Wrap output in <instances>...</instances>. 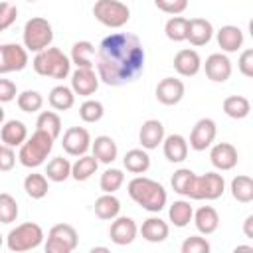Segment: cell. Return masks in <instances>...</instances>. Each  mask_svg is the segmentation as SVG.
I'll return each mask as SVG.
<instances>
[{
  "label": "cell",
  "mask_w": 253,
  "mask_h": 253,
  "mask_svg": "<svg viewBox=\"0 0 253 253\" xmlns=\"http://www.w3.org/2000/svg\"><path fill=\"white\" fill-rule=\"evenodd\" d=\"M0 247H2V235H0Z\"/></svg>",
  "instance_id": "f5cc1de1"
},
{
  "label": "cell",
  "mask_w": 253,
  "mask_h": 253,
  "mask_svg": "<svg viewBox=\"0 0 253 253\" xmlns=\"http://www.w3.org/2000/svg\"><path fill=\"white\" fill-rule=\"evenodd\" d=\"M91 148H93V156H95L99 162H103V164H111V162L117 158V154H119L117 142H115L111 136H107V134L97 136V138L91 142Z\"/></svg>",
  "instance_id": "484cf974"
},
{
  "label": "cell",
  "mask_w": 253,
  "mask_h": 253,
  "mask_svg": "<svg viewBox=\"0 0 253 253\" xmlns=\"http://www.w3.org/2000/svg\"><path fill=\"white\" fill-rule=\"evenodd\" d=\"M36 128L47 132L53 138H57L59 132H61V119L53 111H43V113H40V117L36 121Z\"/></svg>",
  "instance_id": "8d00e7d4"
},
{
  "label": "cell",
  "mask_w": 253,
  "mask_h": 253,
  "mask_svg": "<svg viewBox=\"0 0 253 253\" xmlns=\"http://www.w3.org/2000/svg\"><path fill=\"white\" fill-rule=\"evenodd\" d=\"M144 45L130 32H115L99 43L95 55L97 75L111 87H121L134 81L144 69Z\"/></svg>",
  "instance_id": "6da1fadb"
},
{
  "label": "cell",
  "mask_w": 253,
  "mask_h": 253,
  "mask_svg": "<svg viewBox=\"0 0 253 253\" xmlns=\"http://www.w3.org/2000/svg\"><path fill=\"white\" fill-rule=\"evenodd\" d=\"M93 57H95V45L87 40L83 42H75L71 47V63H75L77 67H93Z\"/></svg>",
  "instance_id": "f1b7e54d"
},
{
  "label": "cell",
  "mask_w": 253,
  "mask_h": 253,
  "mask_svg": "<svg viewBox=\"0 0 253 253\" xmlns=\"http://www.w3.org/2000/svg\"><path fill=\"white\" fill-rule=\"evenodd\" d=\"M121 211V202L113 194H103L95 200V215L99 219H115Z\"/></svg>",
  "instance_id": "1f68e13d"
},
{
  "label": "cell",
  "mask_w": 253,
  "mask_h": 253,
  "mask_svg": "<svg viewBox=\"0 0 253 253\" xmlns=\"http://www.w3.org/2000/svg\"><path fill=\"white\" fill-rule=\"evenodd\" d=\"M79 243V235L73 225L57 223L49 229L45 241V253H71Z\"/></svg>",
  "instance_id": "9c48e42d"
},
{
  "label": "cell",
  "mask_w": 253,
  "mask_h": 253,
  "mask_svg": "<svg viewBox=\"0 0 253 253\" xmlns=\"http://www.w3.org/2000/svg\"><path fill=\"white\" fill-rule=\"evenodd\" d=\"M32 65L38 75L53 79H65L71 71V59L59 47H45L38 51Z\"/></svg>",
  "instance_id": "3957f363"
},
{
  "label": "cell",
  "mask_w": 253,
  "mask_h": 253,
  "mask_svg": "<svg viewBox=\"0 0 253 253\" xmlns=\"http://www.w3.org/2000/svg\"><path fill=\"white\" fill-rule=\"evenodd\" d=\"M192 178H194V172H192L190 168H180V170H176V172H174V176H172L170 184H172V188H174V192H176V194L186 196V194H188V188H190Z\"/></svg>",
  "instance_id": "7bdbcfd3"
},
{
  "label": "cell",
  "mask_w": 253,
  "mask_h": 253,
  "mask_svg": "<svg viewBox=\"0 0 253 253\" xmlns=\"http://www.w3.org/2000/svg\"><path fill=\"white\" fill-rule=\"evenodd\" d=\"M125 182V174L119 170V168H109L101 174V180H99V186L105 194H115Z\"/></svg>",
  "instance_id": "74e56055"
},
{
  "label": "cell",
  "mask_w": 253,
  "mask_h": 253,
  "mask_svg": "<svg viewBox=\"0 0 253 253\" xmlns=\"http://www.w3.org/2000/svg\"><path fill=\"white\" fill-rule=\"evenodd\" d=\"M164 156L170 162H184L188 156V140L182 134H170L162 140Z\"/></svg>",
  "instance_id": "cb8c5ba5"
},
{
  "label": "cell",
  "mask_w": 253,
  "mask_h": 253,
  "mask_svg": "<svg viewBox=\"0 0 253 253\" xmlns=\"http://www.w3.org/2000/svg\"><path fill=\"white\" fill-rule=\"evenodd\" d=\"M63 150L69 156H83L89 148H91V136L89 130L83 126H69L63 132V140H61Z\"/></svg>",
  "instance_id": "8fae6325"
},
{
  "label": "cell",
  "mask_w": 253,
  "mask_h": 253,
  "mask_svg": "<svg viewBox=\"0 0 253 253\" xmlns=\"http://www.w3.org/2000/svg\"><path fill=\"white\" fill-rule=\"evenodd\" d=\"M223 113L231 119H245L251 113V103L243 95H229L223 99Z\"/></svg>",
  "instance_id": "4dcf8cb0"
},
{
  "label": "cell",
  "mask_w": 253,
  "mask_h": 253,
  "mask_svg": "<svg viewBox=\"0 0 253 253\" xmlns=\"http://www.w3.org/2000/svg\"><path fill=\"white\" fill-rule=\"evenodd\" d=\"M215 134H217V126H215V121L211 119H200L192 132H190V146L198 152L206 150L211 146V142L215 140Z\"/></svg>",
  "instance_id": "7c38bea8"
},
{
  "label": "cell",
  "mask_w": 253,
  "mask_h": 253,
  "mask_svg": "<svg viewBox=\"0 0 253 253\" xmlns=\"http://www.w3.org/2000/svg\"><path fill=\"white\" fill-rule=\"evenodd\" d=\"M123 164L130 174H144L150 168V156L142 148H132L125 154Z\"/></svg>",
  "instance_id": "4316f807"
},
{
  "label": "cell",
  "mask_w": 253,
  "mask_h": 253,
  "mask_svg": "<svg viewBox=\"0 0 253 253\" xmlns=\"http://www.w3.org/2000/svg\"><path fill=\"white\" fill-rule=\"evenodd\" d=\"M128 196L146 211H160L166 206V190L160 182L146 178V176H136L128 182L126 186Z\"/></svg>",
  "instance_id": "7a4b0ae2"
},
{
  "label": "cell",
  "mask_w": 253,
  "mask_h": 253,
  "mask_svg": "<svg viewBox=\"0 0 253 253\" xmlns=\"http://www.w3.org/2000/svg\"><path fill=\"white\" fill-rule=\"evenodd\" d=\"M231 196L241 204L253 202V180L249 176H245V174L235 176L231 180Z\"/></svg>",
  "instance_id": "d590c367"
},
{
  "label": "cell",
  "mask_w": 253,
  "mask_h": 253,
  "mask_svg": "<svg viewBox=\"0 0 253 253\" xmlns=\"http://www.w3.org/2000/svg\"><path fill=\"white\" fill-rule=\"evenodd\" d=\"M223 190H225V180H223L221 174H217V172H206L202 176L194 174L186 198H192V200H217V198H221Z\"/></svg>",
  "instance_id": "5b68a950"
},
{
  "label": "cell",
  "mask_w": 253,
  "mask_h": 253,
  "mask_svg": "<svg viewBox=\"0 0 253 253\" xmlns=\"http://www.w3.org/2000/svg\"><path fill=\"white\" fill-rule=\"evenodd\" d=\"M18 18V8L10 2H0V34L8 30Z\"/></svg>",
  "instance_id": "f6af8a7d"
},
{
  "label": "cell",
  "mask_w": 253,
  "mask_h": 253,
  "mask_svg": "<svg viewBox=\"0 0 253 253\" xmlns=\"http://www.w3.org/2000/svg\"><path fill=\"white\" fill-rule=\"evenodd\" d=\"M154 4L158 10L172 16H178L188 8V0H154Z\"/></svg>",
  "instance_id": "bcb514c9"
},
{
  "label": "cell",
  "mask_w": 253,
  "mask_h": 253,
  "mask_svg": "<svg viewBox=\"0 0 253 253\" xmlns=\"http://www.w3.org/2000/svg\"><path fill=\"white\" fill-rule=\"evenodd\" d=\"M138 140H140L142 148H146V150L158 148V144L164 140V125L156 119L144 121L138 130Z\"/></svg>",
  "instance_id": "ffe728a7"
},
{
  "label": "cell",
  "mask_w": 253,
  "mask_h": 253,
  "mask_svg": "<svg viewBox=\"0 0 253 253\" xmlns=\"http://www.w3.org/2000/svg\"><path fill=\"white\" fill-rule=\"evenodd\" d=\"M14 164H16V152H14V148L2 142L0 144V172L12 170Z\"/></svg>",
  "instance_id": "7dc6e473"
},
{
  "label": "cell",
  "mask_w": 253,
  "mask_h": 253,
  "mask_svg": "<svg viewBox=\"0 0 253 253\" xmlns=\"http://www.w3.org/2000/svg\"><path fill=\"white\" fill-rule=\"evenodd\" d=\"M16 101H18L20 111H24V113H38L42 109V105H43V97L38 91H30V89L22 91Z\"/></svg>",
  "instance_id": "60d3db41"
},
{
  "label": "cell",
  "mask_w": 253,
  "mask_h": 253,
  "mask_svg": "<svg viewBox=\"0 0 253 253\" xmlns=\"http://www.w3.org/2000/svg\"><path fill=\"white\" fill-rule=\"evenodd\" d=\"M192 215H194V210L186 200H176L168 210V217L176 227H186L192 221Z\"/></svg>",
  "instance_id": "e575fe53"
},
{
  "label": "cell",
  "mask_w": 253,
  "mask_h": 253,
  "mask_svg": "<svg viewBox=\"0 0 253 253\" xmlns=\"http://www.w3.org/2000/svg\"><path fill=\"white\" fill-rule=\"evenodd\" d=\"M24 190L26 194L32 198V200H42L47 196V190H49V184H47V178L45 174H28L26 180H24Z\"/></svg>",
  "instance_id": "d6a6232c"
},
{
  "label": "cell",
  "mask_w": 253,
  "mask_h": 253,
  "mask_svg": "<svg viewBox=\"0 0 253 253\" xmlns=\"http://www.w3.org/2000/svg\"><path fill=\"white\" fill-rule=\"evenodd\" d=\"M174 69L182 77H194L202 69V59L196 49H180L174 55Z\"/></svg>",
  "instance_id": "d6986e66"
},
{
  "label": "cell",
  "mask_w": 253,
  "mask_h": 253,
  "mask_svg": "<svg viewBox=\"0 0 253 253\" xmlns=\"http://www.w3.org/2000/svg\"><path fill=\"white\" fill-rule=\"evenodd\" d=\"M210 160L217 170H231L237 166V148L229 142H217L210 150Z\"/></svg>",
  "instance_id": "e0dca14e"
},
{
  "label": "cell",
  "mask_w": 253,
  "mask_h": 253,
  "mask_svg": "<svg viewBox=\"0 0 253 253\" xmlns=\"http://www.w3.org/2000/svg\"><path fill=\"white\" fill-rule=\"evenodd\" d=\"M0 138H2L4 144L12 146V148H14V146H20V144L28 138V128H26V125H24L22 121L12 119V121H8V123L2 125V128H0Z\"/></svg>",
  "instance_id": "603a6c76"
},
{
  "label": "cell",
  "mask_w": 253,
  "mask_h": 253,
  "mask_svg": "<svg viewBox=\"0 0 253 253\" xmlns=\"http://www.w3.org/2000/svg\"><path fill=\"white\" fill-rule=\"evenodd\" d=\"M93 16L107 28H123L130 20V10L121 0H97L93 4Z\"/></svg>",
  "instance_id": "52a82bcc"
},
{
  "label": "cell",
  "mask_w": 253,
  "mask_h": 253,
  "mask_svg": "<svg viewBox=\"0 0 253 253\" xmlns=\"http://www.w3.org/2000/svg\"><path fill=\"white\" fill-rule=\"evenodd\" d=\"M53 140H55L53 136H49L47 132L36 128V132L20 144V152H18L20 164L26 166V168H38V166H42L45 162L47 154L53 148Z\"/></svg>",
  "instance_id": "277c9868"
},
{
  "label": "cell",
  "mask_w": 253,
  "mask_h": 253,
  "mask_svg": "<svg viewBox=\"0 0 253 253\" xmlns=\"http://www.w3.org/2000/svg\"><path fill=\"white\" fill-rule=\"evenodd\" d=\"M217 45L227 53L237 51L243 45V32L237 26H221L217 30Z\"/></svg>",
  "instance_id": "d4e9b609"
},
{
  "label": "cell",
  "mask_w": 253,
  "mask_h": 253,
  "mask_svg": "<svg viewBox=\"0 0 253 253\" xmlns=\"http://www.w3.org/2000/svg\"><path fill=\"white\" fill-rule=\"evenodd\" d=\"M138 233V227L134 223L132 217H126V215H117L115 221L111 223V229H109V235H111V241L115 245H128L134 241Z\"/></svg>",
  "instance_id": "9a60e30c"
},
{
  "label": "cell",
  "mask_w": 253,
  "mask_h": 253,
  "mask_svg": "<svg viewBox=\"0 0 253 253\" xmlns=\"http://www.w3.org/2000/svg\"><path fill=\"white\" fill-rule=\"evenodd\" d=\"M182 253H210V243L208 239L200 237V235H192V237H186L184 243H182Z\"/></svg>",
  "instance_id": "ee69618b"
},
{
  "label": "cell",
  "mask_w": 253,
  "mask_h": 253,
  "mask_svg": "<svg viewBox=\"0 0 253 253\" xmlns=\"http://www.w3.org/2000/svg\"><path fill=\"white\" fill-rule=\"evenodd\" d=\"M43 239V229L34 223V221H26L16 225L8 235H6V245L10 251L22 253V251H30L36 249Z\"/></svg>",
  "instance_id": "8992f818"
},
{
  "label": "cell",
  "mask_w": 253,
  "mask_h": 253,
  "mask_svg": "<svg viewBox=\"0 0 253 253\" xmlns=\"http://www.w3.org/2000/svg\"><path fill=\"white\" fill-rule=\"evenodd\" d=\"M140 233H142V239H146L148 243H162L168 237L170 227L160 217H148V219L142 221Z\"/></svg>",
  "instance_id": "7402d4cb"
},
{
  "label": "cell",
  "mask_w": 253,
  "mask_h": 253,
  "mask_svg": "<svg viewBox=\"0 0 253 253\" xmlns=\"http://www.w3.org/2000/svg\"><path fill=\"white\" fill-rule=\"evenodd\" d=\"M243 231H245V237H247V239H253V215H247V217H245Z\"/></svg>",
  "instance_id": "f907efd6"
},
{
  "label": "cell",
  "mask_w": 253,
  "mask_h": 253,
  "mask_svg": "<svg viewBox=\"0 0 253 253\" xmlns=\"http://www.w3.org/2000/svg\"><path fill=\"white\" fill-rule=\"evenodd\" d=\"M186 30H188V18H182V16H172L164 26L166 38L172 42H184Z\"/></svg>",
  "instance_id": "f35d334b"
},
{
  "label": "cell",
  "mask_w": 253,
  "mask_h": 253,
  "mask_svg": "<svg viewBox=\"0 0 253 253\" xmlns=\"http://www.w3.org/2000/svg\"><path fill=\"white\" fill-rule=\"evenodd\" d=\"M28 65V49L18 43L0 45V75L22 71Z\"/></svg>",
  "instance_id": "30bf717a"
},
{
  "label": "cell",
  "mask_w": 253,
  "mask_h": 253,
  "mask_svg": "<svg viewBox=\"0 0 253 253\" xmlns=\"http://www.w3.org/2000/svg\"><path fill=\"white\" fill-rule=\"evenodd\" d=\"M192 219H194L198 231L204 233V235H211V233L219 227V215H217L215 208H211V206H202V208L192 215Z\"/></svg>",
  "instance_id": "44dd1931"
},
{
  "label": "cell",
  "mask_w": 253,
  "mask_h": 253,
  "mask_svg": "<svg viewBox=\"0 0 253 253\" xmlns=\"http://www.w3.org/2000/svg\"><path fill=\"white\" fill-rule=\"evenodd\" d=\"M105 115V107L101 101H95V99H87L81 107H79V117L83 123H97L101 121Z\"/></svg>",
  "instance_id": "ab89813d"
},
{
  "label": "cell",
  "mask_w": 253,
  "mask_h": 253,
  "mask_svg": "<svg viewBox=\"0 0 253 253\" xmlns=\"http://www.w3.org/2000/svg\"><path fill=\"white\" fill-rule=\"evenodd\" d=\"M99 87V75L95 73L93 67H77L71 75V89L75 95L89 97L97 91Z\"/></svg>",
  "instance_id": "4fadbf2b"
},
{
  "label": "cell",
  "mask_w": 253,
  "mask_h": 253,
  "mask_svg": "<svg viewBox=\"0 0 253 253\" xmlns=\"http://www.w3.org/2000/svg\"><path fill=\"white\" fill-rule=\"evenodd\" d=\"M184 93H186V87L180 79L176 77H164L158 85H156V99L166 105V107H172V105H178L182 99H184Z\"/></svg>",
  "instance_id": "5bb4252c"
},
{
  "label": "cell",
  "mask_w": 253,
  "mask_h": 253,
  "mask_svg": "<svg viewBox=\"0 0 253 253\" xmlns=\"http://www.w3.org/2000/svg\"><path fill=\"white\" fill-rule=\"evenodd\" d=\"M97 166H99V160L95 156L83 154L71 164V178L77 182H85L97 172Z\"/></svg>",
  "instance_id": "83f0119b"
},
{
  "label": "cell",
  "mask_w": 253,
  "mask_h": 253,
  "mask_svg": "<svg viewBox=\"0 0 253 253\" xmlns=\"http://www.w3.org/2000/svg\"><path fill=\"white\" fill-rule=\"evenodd\" d=\"M18 217V202L14 196L2 192L0 194V223H12Z\"/></svg>",
  "instance_id": "b9f144b4"
},
{
  "label": "cell",
  "mask_w": 253,
  "mask_h": 253,
  "mask_svg": "<svg viewBox=\"0 0 253 253\" xmlns=\"http://www.w3.org/2000/svg\"><path fill=\"white\" fill-rule=\"evenodd\" d=\"M71 176V164L63 156H55L45 166V178L51 182H65Z\"/></svg>",
  "instance_id": "836d02e7"
},
{
  "label": "cell",
  "mask_w": 253,
  "mask_h": 253,
  "mask_svg": "<svg viewBox=\"0 0 253 253\" xmlns=\"http://www.w3.org/2000/svg\"><path fill=\"white\" fill-rule=\"evenodd\" d=\"M49 105L55 109V111H69L73 105H75V93L71 87H65V85H57L49 91V97H47Z\"/></svg>",
  "instance_id": "f546056e"
},
{
  "label": "cell",
  "mask_w": 253,
  "mask_h": 253,
  "mask_svg": "<svg viewBox=\"0 0 253 253\" xmlns=\"http://www.w3.org/2000/svg\"><path fill=\"white\" fill-rule=\"evenodd\" d=\"M16 83L10 79H0V103H10L16 99Z\"/></svg>",
  "instance_id": "681fc988"
},
{
  "label": "cell",
  "mask_w": 253,
  "mask_h": 253,
  "mask_svg": "<svg viewBox=\"0 0 253 253\" xmlns=\"http://www.w3.org/2000/svg\"><path fill=\"white\" fill-rule=\"evenodd\" d=\"M211 38H213V26H211V22H208L206 18H192V20H188L186 40L192 45H196V47L206 45Z\"/></svg>",
  "instance_id": "ac0fdd59"
},
{
  "label": "cell",
  "mask_w": 253,
  "mask_h": 253,
  "mask_svg": "<svg viewBox=\"0 0 253 253\" xmlns=\"http://www.w3.org/2000/svg\"><path fill=\"white\" fill-rule=\"evenodd\" d=\"M53 40V28L45 18H30L24 26V47L28 51H42L49 47Z\"/></svg>",
  "instance_id": "ba28073f"
},
{
  "label": "cell",
  "mask_w": 253,
  "mask_h": 253,
  "mask_svg": "<svg viewBox=\"0 0 253 253\" xmlns=\"http://www.w3.org/2000/svg\"><path fill=\"white\" fill-rule=\"evenodd\" d=\"M28 2H36V0H28Z\"/></svg>",
  "instance_id": "db71d44e"
},
{
  "label": "cell",
  "mask_w": 253,
  "mask_h": 253,
  "mask_svg": "<svg viewBox=\"0 0 253 253\" xmlns=\"http://www.w3.org/2000/svg\"><path fill=\"white\" fill-rule=\"evenodd\" d=\"M237 67H239V71H241L245 77H253V49H245V51L239 55Z\"/></svg>",
  "instance_id": "c3c4849f"
},
{
  "label": "cell",
  "mask_w": 253,
  "mask_h": 253,
  "mask_svg": "<svg viewBox=\"0 0 253 253\" xmlns=\"http://www.w3.org/2000/svg\"><path fill=\"white\" fill-rule=\"evenodd\" d=\"M2 123H4V109H2V103H0V126H2Z\"/></svg>",
  "instance_id": "816d5d0a"
},
{
  "label": "cell",
  "mask_w": 253,
  "mask_h": 253,
  "mask_svg": "<svg viewBox=\"0 0 253 253\" xmlns=\"http://www.w3.org/2000/svg\"><path fill=\"white\" fill-rule=\"evenodd\" d=\"M204 71L208 79L215 83H223L231 77V61L225 53H211L204 63Z\"/></svg>",
  "instance_id": "2e32d148"
}]
</instances>
